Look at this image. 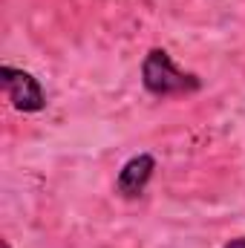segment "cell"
Segmentation results:
<instances>
[{"instance_id": "obj_2", "label": "cell", "mask_w": 245, "mask_h": 248, "mask_svg": "<svg viewBox=\"0 0 245 248\" xmlns=\"http://www.w3.org/2000/svg\"><path fill=\"white\" fill-rule=\"evenodd\" d=\"M0 81H3V87H6L9 101H12L17 110H23V113L44 110V104H46L44 90H41V84H38L29 72H23V69H12V66H3V69H0Z\"/></svg>"}, {"instance_id": "obj_1", "label": "cell", "mask_w": 245, "mask_h": 248, "mask_svg": "<svg viewBox=\"0 0 245 248\" xmlns=\"http://www.w3.org/2000/svg\"><path fill=\"white\" fill-rule=\"evenodd\" d=\"M141 78H144V87H147L150 93H156V95L199 90V78L179 72L165 49H150V52H147V58L141 63Z\"/></svg>"}, {"instance_id": "obj_4", "label": "cell", "mask_w": 245, "mask_h": 248, "mask_svg": "<svg viewBox=\"0 0 245 248\" xmlns=\"http://www.w3.org/2000/svg\"><path fill=\"white\" fill-rule=\"evenodd\" d=\"M225 248H245V240H231Z\"/></svg>"}, {"instance_id": "obj_5", "label": "cell", "mask_w": 245, "mask_h": 248, "mask_svg": "<svg viewBox=\"0 0 245 248\" xmlns=\"http://www.w3.org/2000/svg\"><path fill=\"white\" fill-rule=\"evenodd\" d=\"M3 248H9V243H3Z\"/></svg>"}, {"instance_id": "obj_3", "label": "cell", "mask_w": 245, "mask_h": 248, "mask_svg": "<svg viewBox=\"0 0 245 248\" xmlns=\"http://www.w3.org/2000/svg\"><path fill=\"white\" fill-rule=\"evenodd\" d=\"M153 168H156V162H153V156H147V153H141V156H136V159H130L127 165L122 168V173H119V193L127 196V199H133V196H138L144 185L150 182V176H153Z\"/></svg>"}]
</instances>
